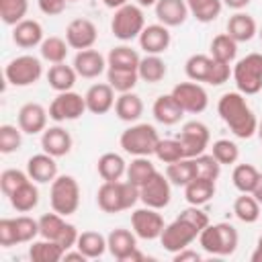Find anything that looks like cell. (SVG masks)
I'll return each mask as SVG.
<instances>
[{
    "mask_svg": "<svg viewBox=\"0 0 262 262\" xmlns=\"http://www.w3.org/2000/svg\"><path fill=\"white\" fill-rule=\"evenodd\" d=\"M217 113L237 139H250L256 135L258 119L242 92H225L217 100Z\"/></svg>",
    "mask_w": 262,
    "mask_h": 262,
    "instance_id": "obj_1",
    "label": "cell"
},
{
    "mask_svg": "<svg viewBox=\"0 0 262 262\" xmlns=\"http://www.w3.org/2000/svg\"><path fill=\"white\" fill-rule=\"evenodd\" d=\"M139 201V188L131 184L129 180H115V182H102L96 190V205L104 213H121Z\"/></svg>",
    "mask_w": 262,
    "mask_h": 262,
    "instance_id": "obj_2",
    "label": "cell"
},
{
    "mask_svg": "<svg viewBox=\"0 0 262 262\" xmlns=\"http://www.w3.org/2000/svg\"><path fill=\"white\" fill-rule=\"evenodd\" d=\"M237 229L231 223H209L199 233L201 248L211 256H231L237 250Z\"/></svg>",
    "mask_w": 262,
    "mask_h": 262,
    "instance_id": "obj_3",
    "label": "cell"
},
{
    "mask_svg": "<svg viewBox=\"0 0 262 262\" xmlns=\"http://www.w3.org/2000/svg\"><path fill=\"white\" fill-rule=\"evenodd\" d=\"M158 141H160V135H158L156 127L149 123H135V125L127 127L119 137V145L123 147V151L133 158L154 156Z\"/></svg>",
    "mask_w": 262,
    "mask_h": 262,
    "instance_id": "obj_4",
    "label": "cell"
},
{
    "mask_svg": "<svg viewBox=\"0 0 262 262\" xmlns=\"http://www.w3.org/2000/svg\"><path fill=\"white\" fill-rule=\"evenodd\" d=\"M49 203L51 209L63 217L74 215L80 207V184L74 176L61 174L51 182L49 188Z\"/></svg>",
    "mask_w": 262,
    "mask_h": 262,
    "instance_id": "obj_5",
    "label": "cell"
},
{
    "mask_svg": "<svg viewBox=\"0 0 262 262\" xmlns=\"http://www.w3.org/2000/svg\"><path fill=\"white\" fill-rule=\"evenodd\" d=\"M237 92L244 96H254L262 90V53H248L231 70Z\"/></svg>",
    "mask_w": 262,
    "mask_h": 262,
    "instance_id": "obj_6",
    "label": "cell"
},
{
    "mask_svg": "<svg viewBox=\"0 0 262 262\" xmlns=\"http://www.w3.org/2000/svg\"><path fill=\"white\" fill-rule=\"evenodd\" d=\"M78 229L74 223H68L63 215L59 213H45L39 217V237H45V239H51V242H57L66 252L76 248V242H78Z\"/></svg>",
    "mask_w": 262,
    "mask_h": 262,
    "instance_id": "obj_7",
    "label": "cell"
},
{
    "mask_svg": "<svg viewBox=\"0 0 262 262\" xmlns=\"http://www.w3.org/2000/svg\"><path fill=\"white\" fill-rule=\"evenodd\" d=\"M145 29V16L141 6L137 4H125L115 10L111 20V31L119 41H133L139 39L141 31Z\"/></svg>",
    "mask_w": 262,
    "mask_h": 262,
    "instance_id": "obj_8",
    "label": "cell"
},
{
    "mask_svg": "<svg viewBox=\"0 0 262 262\" xmlns=\"http://www.w3.org/2000/svg\"><path fill=\"white\" fill-rule=\"evenodd\" d=\"M43 76V63L39 57L35 55H18L14 59H10L4 66V78L10 86L16 88H25V86H33L35 82H39V78Z\"/></svg>",
    "mask_w": 262,
    "mask_h": 262,
    "instance_id": "obj_9",
    "label": "cell"
},
{
    "mask_svg": "<svg viewBox=\"0 0 262 262\" xmlns=\"http://www.w3.org/2000/svg\"><path fill=\"white\" fill-rule=\"evenodd\" d=\"M199 233L201 231L190 221H186L184 217L178 215L172 223H168L164 227V231L160 235V244H162V248L166 252L176 254V252H180L184 248H190V244L199 237Z\"/></svg>",
    "mask_w": 262,
    "mask_h": 262,
    "instance_id": "obj_10",
    "label": "cell"
},
{
    "mask_svg": "<svg viewBox=\"0 0 262 262\" xmlns=\"http://www.w3.org/2000/svg\"><path fill=\"white\" fill-rule=\"evenodd\" d=\"M86 98L74 90L57 92V96L49 104V119L55 123L63 121H76L86 113Z\"/></svg>",
    "mask_w": 262,
    "mask_h": 262,
    "instance_id": "obj_11",
    "label": "cell"
},
{
    "mask_svg": "<svg viewBox=\"0 0 262 262\" xmlns=\"http://www.w3.org/2000/svg\"><path fill=\"white\" fill-rule=\"evenodd\" d=\"M176 139L180 141L182 149H184V158H196L201 154L207 151L209 143H211V133L209 127L201 121H186L180 129V133L176 135Z\"/></svg>",
    "mask_w": 262,
    "mask_h": 262,
    "instance_id": "obj_12",
    "label": "cell"
},
{
    "mask_svg": "<svg viewBox=\"0 0 262 262\" xmlns=\"http://www.w3.org/2000/svg\"><path fill=\"white\" fill-rule=\"evenodd\" d=\"M139 201L151 209H166L172 201V184L166 174L156 172L145 184L139 186Z\"/></svg>",
    "mask_w": 262,
    "mask_h": 262,
    "instance_id": "obj_13",
    "label": "cell"
},
{
    "mask_svg": "<svg viewBox=\"0 0 262 262\" xmlns=\"http://www.w3.org/2000/svg\"><path fill=\"white\" fill-rule=\"evenodd\" d=\"M131 227L139 239L151 242V239H160L166 223H164V217L158 213V209L143 205L141 209H135L131 213Z\"/></svg>",
    "mask_w": 262,
    "mask_h": 262,
    "instance_id": "obj_14",
    "label": "cell"
},
{
    "mask_svg": "<svg viewBox=\"0 0 262 262\" xmlns=\"http://www.w3.org/2000/svg\"><path fill=\"white\" fill-rule=\"evenodd\" d=\"M176 102L182 106L184 113H190V115H199L203 113L207 106H209V94L207 90L199 84V82H180L172 88L170 92Z\"/></svg>",
    "mask_w": 262,
    "mask_h": 262,
    "instance_id": "obj_15",
    "label": "cell"
},
{
    "mask_svg": "<svg viewBox=\"0 0 262 262\" xmlns=\"http://www.w3.org/2000/svg\"><path fill=\"white\" fill-rule=\"evenodd\" d=\"M98 39V31L96 25L88 18H74L70 20V25L66 27V41L72 49H90Z\"/></svg>",
    "mask_w": 262,
    "mask_h": 262,
    "instance_id": "obj_16",
    "label": "cell"
},
{
    "mask_svg": "<svg viewBox=\"0 0 262 262\" xmlns=\"http://www.w3.org/2000/svg\"><path fill=\"white\" fill-rule=\"evenodd\" d=\"M47 117H49V111L39 104V102H27L18 108V115H16V123L20 127L23 133L27 135H37V133H43L47 129Z\"/></svg>",
    "mask_w": 262,
    "mask_h": 262,
    "instance_id": "obj_17",
    "label": "cell"
},
{
    "mask_svg": "<svg viewBox=\"0 0 262 262\" xmlns=\"http://www.w3.org/2000/svg\"><path fill=\"white\" fill-rule=\"evenodd\" d=\"M172 43V35L170 29L162 23L156 25H145V29L139 35V47L147 53V55H162Z\"/></svg>",
    "mask_w": 262,
    "mask_h": 262,
    "instance_id": "obj_18",
    "label": "cell"
},
{
    "mask_svg": "<svg viewBox=\"0 0 262 262\" xmlns=\"http://www.w3.org/2000/svg\"><path fill=\"white\" fill-rule=\"evenodd\" d=\"M72 135L70 131H66L61 125H53V127H47L43 133H41V147L45 154L53 156V158H63L72 151Z\"/></svg>",
    "mask_w": 262,
    "mask_h": 262,
    "instance_id": "obj_19",
    "label": "cell"
},
{
    "mask_svg": "<svg viewBox=\"0 0 262 262\" xmlns=\"http://www.w3.org/2000/svg\"><path fill=\"white\" fill-rule=\"evenodd\" d=\"M74 70L78 72V76L80 78H86V80H92V78H98L106 68H108V63H106V59H104V55L100 53V51H96V49H82V51H78L76 53V57H74Z\"/></svg>",
    "mask_w": 262,
    "mask_h": 262,
    "instance_id": "obj_20",
    "label": "cell"
},
{
    "mask_svg": "<svg viewBox=\"0 0 262 262\" xmlns=\"http://www.w3.org/2000/svg\"><path fill=\"white\" fill-rule=\"evenodd\" d=\"M84 98H86V108H88V113H92V115H104V113H108V111L115 106V100H117L115 88H113L108 82L92 84V86L86 90Z\"/></svg>",
    "mask_w": 262,
    "mask_h": 262,
    "instance_id": "obj_21",
    "label": "cell"
},
{
    "mask_svg": "<svg viewBox=\"0 0 262 262\" xmlns=\"http://www.w3.org/2000/svg\"><path fill=\"white\" fill-rule=\"evenodd\" d=\"M106 244H108V252L115 260L127 262L129 256L137 250V235H135V231L117 227L106 235Z\"/></svg>",
    "mask_w": 262,
    "mask_h": 262,
    "instance_id": "obj_22",
    "label": "cell"
},
{
    "mask_svg": "<svg viewBox=\"0 0 262 262\" xmlns=\"http://www.w3.org/2000/svg\"><path fill=\"white\" fill-rule=\"evenodd\" d=\"M27 174L31 176V180H35L37 184H51L57 178V164L55 158L41 151L35 154L27 160Z\"/></svg>",
    "mask_w": 262,
    "mask_h": 262,
    "instance_id": "obj_23",
    "label": "cell"
},
{
    "mask_svg": "<svg viewBox=\"0 0 262 262\" xmlns=\"http://www.w3.org/2000/svg\"><path fill=\"white\" fill-rule=\"evenodd\" d=\"M43 27L39 20L25 18L12 27V43L20 49H33L43 43Z\"/></svg>",
    "mask_w": 262,
    "mask_h": 262,
    "instance_id": "obj_24",
    "label": "cell"
},
{
    "mask_svg": "<svg viewBox=\"0 0 262 262\" xmlns=\"http://www.w3.org/2000/svg\"><path fill=\"white\" fill-rule=\"evenodd\" d=\"M156 8V18L158 23L170 27H180L184 25V20L188 18V6L186 0H158Z\"/></svg>",
    "mask_w": 262,
    "mask_h": 262,
    "instance_id": "obj_25",
    "label": "cell"
},
{
    "mask_svg": "<svg viewBox=\"0 0 262 262\" xmlns=\"http://www.w3.org/2000/svg\"><path fill=\"white\" fill-rule=\"evenodd\" d=\"M227 35L235 43H246V41H252L258 35V25H256L254 16H250L248 12L237 10L227 20Z\"/></svg>",
    "mask_w": 262,
    "mask_h": 262,
    "instance_id": "obj_26",
    "label": "cell"
},
{
    "mask_svg": "<svg viewBox=\"0 0 262 262\" xmlns=\"http://www.w3.org/2000/svg\"><path fill=\"white\" fill-rule=\"evenodd\" d=\"M151 115L158 123L162 125H176L180 123L184 111L182 106L176 102V98L172 94H162L154 100V106H151Z\"/></svg>",
    "mask_w": 262,
    "mask_h": 262,
    "instance_id": "obj_27",
    "label": "cell"
},
{
    "mask_svg": "<svg viewBox=\"0 0 262 262\" xmlns=\"http://www.w3.org/2000/svg\"><path fill=\"white\" fill-rule=\"evenodd\" d=\"M96 172L102 178V182H115L121 180L127 172V162L117 151H106L96 162Z\"/></svg>",
    "mask_w": 262,
    "mask_h": 262,
    "instance_id": "obj_28",
    "label": "cell"
},
{
    "mask_svg": "<svg viewBox=\"0 0 262 262\" xmlns=\"http://www.w3.org/2000/svg\"><path fill=\"white\" fill-rule=\"evenodd\" d=\"M115 115L125 123H135L143 115V100L133 90L123 92L115 100Z\"/></svg>",
    "mask_w": 262,
    "mask_h": 262,
    "instance_id": "obj_29",
    "label": "cell"
},
{
    "mask_svg": "<svg viewBox=\"0 0 262 262\" xmlns=\"http://www.w3.org/2000/svg\"><path fill=\"white\" fill-rule=\"evenodd\" d=\"M215 196V180L209 178H192L186 186H184V199L188 205H196L203 207L205 203H209Z\"/></svg>",
    "mask_w": 262,
    "mask_h": 262,
    "instance_id": "obj_30",
    "label": "cell"
},
{
    "mask_svg": "<svg viewBox=\"0 0 262 262\" xmlns=\"http://www.w3.org/2000/svg\"><path fill=\"white\" fill-rule=\"evenodd\" d=\"M12 209L16 213H29L33 211L37 205H39V188H37V182L35 180H29L25 182L23 186H18L10 196H8Z\"/></svg>",
    "mask_w": 262,
    "mask_h": 262,
    "instance_id": "obj_31",
    "label": "cell"
},
{
    "mask_svg": "<svg viewBox=\"0 0 262 262\" xmlns=\"http://www.w3.org/2000/svg\"><path fill=\"white\" fill-rule=\"evenodd\" d=\"M213 63L215 59L211 55H205V53H194L186 59L184 63V72H186V78L192 80V82H205L209 84L211 80V72H213Z\"/></svg>",
    "mask_w": 262,
    "mask_h": 262,
    "instance_id": "obj_32",
    "label": "cell"
},
{
    "mask_svg": "<svg viewBox=\"0 0 262 262\" xmlns=\"http://www.w3.org/2000/svg\"><path fill=\"white\" fill-rule=\"evenodd\" d=\"M76 78H78V72L74 70V66H66L63 61L61 63H53L49 68V72H47V82L55 92L72 90L74 84H76Z\"/></svg>",
    "mask_w": 262,
    "mask_h": 262,
    "instance_id": "obj_33",
    "label": "cell"
},
{
    "mask_svg": "<svg viewBox=\"0 0 262 262\" xmlns=\"http://www.w3.org/2000/svg\"><path fill=\"white\" fill-rule=\"evenodd\" d=\"M76 248H78L88 260H96V258H100V256L108 250V244H106V237H104L100 231H82V233L78 235Z\"/></svg>",
    "mask_w": 262,
    "mask_h": 262,
    "instance_id": "obj_34",
    "label": "cell"
},
{
    "mask_svg": "<svg viewBox=\"0 0 262 262\" xmlns=\"http://www.w3.org/2000/svg\"><path fill=\"white\" fill-rule=\"evenodd\" d=\"M63 254L66 250L57 242H51L45 237L31 242V248H29V258L33 262H59L63 260Z\"/></svg>",
    "mask_w": 262,
    "mask_h": 262,
    "instance_id": "obj_35",
    "label": "cell"
},
{
    "mask_svg": "<svg viewBox=\"0 0 262 262\" xmlns=\"http://www.w3.org/2000/svg\"><path fill=\"white\" fill-rule=\"evenodd\" d=\"M137 74H139V80H143L147 84H158L166 78L168 68H166V61L160 55H145L139 61Z\"/></svg>",
    "mask_w": 262,
    "mask_h": 262,
    "instance_id": "obj_36",
    "label": "cell"
},
{
    "mask_svg": "<svg viewBox=\"0 0 262 262\" xmlns=\"http://www.w3.org/2000/svg\"><path fill=\"white\" fill-rule=\"evenodd\" d=\"M106 82L115 88V92L123 94V92H131L137 86L139 74L137 70H127V68H106Z\"/></svg>",
    "mask_w": 262,
    "mask_h": 262,
    "instance_id": "obj_37",
    "label": "cell"
},
{
    "mask_svg": "<svg viewBox=\"0 0 262 262\" xmlns=\"http://www.w3.org/2000/svg\"><path fill=\"white\" fill-rule=\"evenodd\" d=\"M156 172H158V170H156V166L151 164V160H149L147 156H137V158L131 160V164H127L125 176H127V180H129L131 184H135V186L139 188V186L145 184Z\"/></svg>",
    "mask_w": 262,
    "mask_h": 262,
    "instance_id": "obj_38",
    "label": "cell"
},
{
    "mask_svg": "<svg viewBox=\"0 0 262 262\" xmlns=\"http://www.w3.org/2000/svg\"><path fill=\"white\" fill-rule=\"evenodd\" d=\"M190 16H194L199 23H213L221 10H223V0H186Z\"/></svg>",
    "mask_w": 262,
    "mask_h": 262,
    "instance_id": "obj_39",
    "label": "cell"
},
{
    "mask_svg": "<svg viewBox=\"0 0 262 262\" xmlns=\"http://www.w3.org/2000/svg\"><path fill=\"white\" fill-rule=\"evenodd\" d=\"M166 176H168V180H170L172 186H186L192 178H196L192 158H182V160H178V162L168 164Z\"/></svg>",
    "mask_w": 262,
    "mask_h": 262,
    "instance_id": "obj_40",
    "label": "cell"
},
{
    "mask_svg": "<svg viewBox=\"0 0 262 262\" xmlns=\"http://www.w3.org/2000/svg\"><path fill=\"white\" fill-rule=\"evenodd\" d=\"M260 203L252 196V192H242L233 201V215L242 223H256L260 219Z\"/></svg>",
    "mask_w": 262,
    "mask_h": 262,
    "instance_id": "obj_41",
    "label": "cell"
},
{
    "mask_svg": "<svg viewBox=\"0 0 262 262\" xmlns=\"http://www.w3.org/2000/svg\"><path fill=\"white\" fill-rule=\"evenodd\" d=\"M139 53L129 47V45H117L108 51L106 55V63L108 68H127V70H137L139 68Z\"/></svg>",
    "mask_w": 262,
    "mask_h": 262,
    "instance_id": "obj_42",
    "label": "cell"
},
{
    "mask_svg": "<svg viewBox=\"0 0 262 262\" xmlns=\"http://www.w3.org/2000/svg\"><path fill=\"white\" fill-rule=\"evenodd\" d=\"M68 41L61 39V37H47L43 39V43L39 45V51H41V57L49 63H61L66 61L68 57Z\"/></svg>",
    "mask_w": 262,
    "mask_h": 262,
    "instance_id": "obj_43",
    "label": "cell"
},
{
    "mask_svg": "<svg viewBox=\"0 0 262 262\" xmlns=\"http://www.w3.org/2000/svg\"><path fill=\"white\" fill-rule=\"evenodd\" d=\"M235 55H237V43L227 33L213 37V41H211V57L213 59L231 63L235 59Z\"/></svg>",
    "mask_w": 262,
    "mask_h": 262,
    "instance_id": "obj_44",
    "label": "cell"
},
{
    "mask_svg": "<svg viewBox=\"0 0 262 262\" xmlns=\"http://www.w3.org/2000/svg\"><path fill=\"white\" fill-rule=\"evenodd\" d=\"M258 176L260 172L252 166V164H237L231 172V180H233V186L239 190V192H252L256 182H258Z\"/></svg>",
    "mask_w": 262,
    "mask_h": 262,
    "instance_id": "obj_45",
    "label": "cell"
},
{
    "mask_svg": "<svg viewBox=\"0 0 262 262\" xmlns=\"http://www.w3.org/2000/svg\"><path fill=\"white\" fill-rule=\"evenodd\" d=\"M29 0H0V18L8 27H14L16 23L25 20Z\"/></svg>",
    "mask_w": 262,
    "mask_h": 262,
    "instance_id": "obj_46",
    "label": "cell"
},
{
    "mask_svg": "<svg viewBox=\"0 0 262 262\" xmlns=\"http://www.w3.org/2000/svg\"><path fill=\"white\" fill-rule=\"evenodd\" d=\"M211 154H213V158H215L221 166H231V164H235L237 158H239V147H237V143L231 141V139H217V141H213V145H211Z\"/></svg>",
    "mask_w": 262,
    "mask_h": 262,
    "instance_id": "obj_47",
    "label": "cell"
},
{
    "mask_svg": "<svg viewBox=\"0 0 262 262\" xmlns=\"http://www.w3.org/2000/svg\"><path fill=\"white\" fill-rule=\"evenodd\" d=\"M154 156L160 162H164V164H172V162H178V160L184 158V149H182V145H180L178 139H162L160 137Z\"/></svg>",
    "mask_w": 262,
    "mask_h": 262,
    "instance_id": "obj_48",
    "label": "cell"
},
{
    "mask_svg": "<svg viewBox=\"0 0 262 262\" xmlns=\"http://www.w3.org/2000/svg\"><path fill=\"white\" fill-rule=\"evenodd\" d=\"M23 143V131L16 125H0V151L2 154H12L16 149H20Z\"/></svg>",
    "mask_w": 262,
    "mask_h": 262,
    "instance_id": "obj_49",
    "label": "cell"
},
{
    "mask_svg": "<svg viewBox=\"0 0 262 262\" xmlns=\"http://www.w3.org/2000/svg\"><path fill=\"white\" fill-rule=\"evenodd\" d=\"M192 162H194V172H196V176L209 178V180H217V178H219V174H221V164L213 158V154H207V151H205V154L192 158Z\"/></svg>",
    "mask_w": 262,
    "mask_h": 262,
    "instance_id": "obj_50",
    "label": "cell"
},
{
    "mask_svg": "<svg viewBox=\"0 0 262 262\" xmlns=\"http://www.w3.org/2000/svg\"><path fill=\"white\" fill-rule=\"evenodd\" d=\"M31 176L23 170H16V168H8L0 174V190L4 196H10L18 186H23L25 182H29Z\"/></svg>",
    "mask_w": 262,
    "mask_h": 262,
    "instance_id": "obj_51",
    "label": "cell"
},
{
    "mask_svg": "<svg viewBox=\"0 0 262 262\" xmlns=\"http://www.w3.org/2000/svg\"><path fill=\"white\" fill-rule=\"evenodd\" d=\"M14 221H16L18 242L20 244L35 242V237L39 235V219H33L29 215H18V217H14Z\"/></svg>",
    "mask_w": 262,
    "mask_h": 262,
    "instance_id": "obj_52",
    "label": "cell"
},
{
    "mask_svg": "<svg viewBox=\"0 0 262 262\" xmlns=\"http://www.w3.org/2000/svg\"><path fill=\"white\" fill-rule=\"evenodd\" d=\"M20 244L18 242V231H16V221L10 217L0 219V246L2 248H12Z\"/></svg>",
    "mask_w": 262,
    "mask_h": 262,
    "instance_id": "obj_53",
    "label": "cell"
},
{
    "mask_svg": "<svg viewBox=\"0 0 262 262\" xmlns=\"http://www.w3.org/2000/svg\"><path fill=\"white\" fill-rule=\"evenodd\" d=\"M37 6L43 14L47 16H57L66 10L68 6V0H37Z\"/></svg>",
    "mask_w": 262,
    "mask_h": 262,
    "instance_id": "obj_54",
    "label": "cell"
},
{
    "mask_svg": "<svg viewBox=\"0 0 262 262\" xmlns=\"http://www.w3.org/2000/svg\"><path fill=\"white\" fill-rule=\"evenodd\" d=\"M172 256H174V262H201L203 260V256L196 250H190V248H184V250H180Z\"/></svg>",
    "mask_w": 262,
    "mask_h": 262,
    "instance_id": "obj_55",
    "label": "cell"
},
{
    "mask_svg": "<svg viewBox=\"0 0 262 262\" xmlns=\"http://www.w3.org/2000/svg\"><path fill=\"white\" fill-rule=\"evenodd\" d=\"M63 260H66V262H86L88 258L76 248V252H70V250H68V252L63 254Z\"/></svg>",
    "mask_w": 262,
    "mask_h": 262,
    "instance_id": "obj_56",
    "label": "cell"
},
{
    "mask_svg": "<svg viewBox=\"0 0 262 262\" xmlns=\"http://www.w3.org/2000/svg\"><path fill=\"white\" fill-rule=\"evenodd\" d=\"M252 0H223V6H227V8H231V10H244L248 4H250Z\"/></svg>",
    "mask_w": 262,
    "mask_h": 262,
    "instance_id": "obj_57",
    "label": "cell"
},
{
    "mask_svg": "<svg viewBox=\"0 0 262 262\" xmlns=\"http://www.w3.org/2000/svg\"><path fill=\"white\" fill-rule=\"evenodd\" d=\"M250 260H252V262H262V235L258 237V242H256V250L252 252Z\"/></svg>",
    "mask_w": 262,
    "mask_h": 262,
    "instance_id": "obj_58",
    "label": "cell"
},
{
    "mask_svg": "<svg viewBox=\"0 0 262 262\" xmlns=\"http://www.w3.org/2000/svg\"><path fill=\"white\" fill-rule=\"evenodd\" d=\"M252 196L262 205V172H260V176H258V182H256V186H254V190H252Z\"/></svg>",
    "mask_w": 262,
    "mask_h": 262,
    "instance_id": "obj_59",
    "label": "cell"
},
{
    "mask_svg": "<svg viewBox=\"0 0 262 262\" xmlns=\"http://www.w3.org/2000/svg\"><path fill=\"white\" fill-rule=\"evenodd\" d=\"M102 4L106 8H111V10H117V8L125 6V4H129V0H102Z\"/></svg>",
    "mask_w": 262,
    "mask_h": 262,
    "instance_id": "obj_60",
    "label": "cell"
},
{
    "mask_svg": "<svg viewBox=\"0 0 262 262\" xmlns=\"http://www.w3.org/2000/svg\"><path fill=\"white\" fill-rule=\"evenodd\" d=\"M156 4H158V0H137V6H141V8H151Z\"/></svg>",
    "mask_w": 262,
    "mask_h": 262,
    "instance_id": "obj_61",
    "label": "cell"
},
{
    "mask_svg": "<svg viewBox=\"0 0 262 262\" xmlns=\"http://www.w3.org/2000/svg\"><path fill=\"white\" fill-rule=\"evenodd\" d=\"M256 135L262 139V121H258V129H256Z\"/></svg>",
    "mask_w": 262,
    "mask_h": 262,
    "instance_id": "obj_62",
    "label": "cell"
},
{
    "mask_svg": "<svg viewBox=\"0 0 262 262\" xmlns=\"http://www.w3.org/2000/svg\"><path fill=\"white\" fill-rule=\"evenodd\" d=\"M258 37H260V39H262V27H260V29H258Z\"/></svg>",
    "mask_w": 262,
    "mask_h": 262,
    "instance_id": "obj_63",
    "label": "cell"
},
{
    "mask_svg": "<svg viewBox=\"0 0 262 262\" xmlns=\"http://www.w3.org/2000/svg\"><path fill=\"white\" fill-rule=\"evenodd\" d=\"M68 2H76V0H68Z\"/></svg>",
    "mask_w": 262,
    "mask_h": 262,
    "instance_id": "obj_64",
    "label": "cell"
}]
</instances>
